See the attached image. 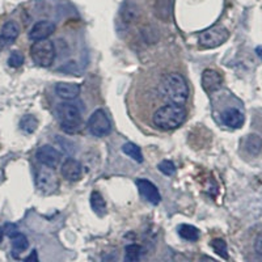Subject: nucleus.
<instances>
[{"label":"nucleus","mask_w":262,"mask_h":262,"mask_svg":"<svg viewBox=\"0 0 262 262\" xmlns=\"http://www.w3.org/2000/svg\"><path fill=\"white\" fill-rule=\"evenodd\" d=\"M18 34H20V28L16 24L15 21H7L6 24L2 28V32H0V42L2 45L8 46L12 45L13 42L17 39Z\"/></svg>","instance_id":"2eb2a0df"},{"label":"nucleus","mask_w":262,"mask_h":262,"mask_svg":"<svg viewBox=\"0 0 262 262\" xmlns=\"http://www.w3.org/2000/svg\"><path fill=\"white\" fill-rule=\"evenodd\" d=\"M9 237L12 238V256L13 258H18L21 253H24L25 250L29 247V242H28L27 236L24 233H20L16 231L13 235H11Z\"/></svg>","instance_id":"dca6fc26"},{"label":"nucleus","mask_w":262,"mask_h":262,"mask_svg":"<svg viewBox=\"0 0 262 262\" xmlns=\"http://www.w3.org/2000/svg\"><path fill=\"white\" fill-rule=\"evenodd\" d=\"M57 27L54 23L48 20H42L36 23L33 25V28L29 32V39L30 41H41V39H46L55 32Z\"/></svg>","instance_id":"9d476101"},{"label":"nucleus","mask_w":262,"mask_h":262,"mask_svg":"<svg viewBox=\"0 0 262 262\" xmlns=\"http://www.w3.org/2000/svg\"><path fill=\"white\" fill-rule=\"evenodd\" d=\"M142 248L137 244H130L125 249V259L128 262H135L140 258Z\"/></svg>","instance_id":"b1692460"},{"label":"nucleus","mask_w":262,"mask_h":262,"mask_svg":"<svg viewBox=\"0 0 262 262\" xmlns=\"http://www.w3.org/2000/svg\"><path fill=\"white\" fill-rule=\"evenodd\" d=\"M37 186L45 194H53L59 188V180L51 168H42L37 174Z\"/></svg>","instance_id":"0eeeda50"},{"label":"nucleus","mask_w":262,"mask_h":262,"mask_svg":"<svg viewBox=\"0 0 262 262\" xmlns=\"http://www.w3.org/2000/svg\"><path fill=\"white\" fill-rule=\"evenodd\" d=\"M30 57L36 64L49 67L55 59V46L48 38L34 41V43L30 46Z\"/></svg>","instance_id":"20e7f679"},{"label":"nucleus","mask_w":262,"mask_h":262,"mask_svg":"<svg viewBox=\"0 0 262 262\" xmlns=\"http://www.w3.org/2000/svg\"><path fill=\"white\" fill-rule=\"evenodd\" d=\"M81 86L80 84L76 83H66V81H60L55 85V93L58 97L63 98L66 101H72L75 98L80 95Z\"/></svg>","instance_id":"4468645a"},{"label":"nucleus","mask_w":262,"mask_h":262,"mask_svg":"<svg viewBox=\"0 0 262 262\" xmlns=\"http://www.w3.org/2000/svg\"><path fill=\"white\" fill-rule=\"evenodd\" d=\"M24 60H25L24 55H23L20 51H13L8 58V64L11 66V67H13V69H17V67L23 66Z\"/></svg>","instance_id":"393cba45"},{"label":"nucleus","mask_w":262,"mask_h":262,"mask_svg":"<svg viewBox=\"0 0 262 262\" xmlns=\"http://www.w3.org/2000/svg\"><path fill=\"white\" fill-rule=\"evenodd\" d=\"M244 147L252 156H258L262 151V139L257 134H250L245 138Z\"/></svg>","instance_id":"a211bd4d"},{"label":"nucleus","mask_w":262,"mask_h":262,"mask_svg":"<svg viewBox=\"0 0 262 262\" xmlns=\"http://www.w3.org/2000/svg\"><path fill=\"white\" fill-rule=\"evenodd\" d=\"M179 235L180 237L186 240V242H196L200 238V229L195 228L190 224H182L179 227Z\"/></svg>","instance_id":"aec40b11"},{"label":"nucleus","mask_w":262,"mask_h":262,"mask_svg":"<svg viewBox=\"0 0 262 262\" xmlns=\"http://www.w3.org/2000/svg\"><path fill=\"white\" fill-rule=\"evenodd\" d=\"M256 53H257V55H258V57L262 59V48H257Z\"/></svg>","instance_id":"cd10ccee"},{"label":"nucleus","mask_w":262,"mask_h":262,"mask_svg":"<svg viewBox=\"0 0 262 262\" xmlns=\"http://www.w3.org/2000/svg\"><path fill=\"white\" fill-rule=\"evenodd\" d=\"M58 119H59L60 128L66 134H76L83 125L80 111L72 102H63L58 107Z\"/></svg>","instance_id":"7ed1b4c3"},{"label":"nucleus","mask_w":262,"mask_h":262,"mask_svg":"<svg viewBox=\"0 0 262 262\" xmlns=\"http://www.w3.org/2000/svg\"><path fill=\"white\" fill-rule=\"evenodd\" d=\"M38 126V121L34 116H24L20 121L21 131H24L25 134H32L34 133Z\"/></svg>","instance_id":"412c9836"},{"label":"nucleus","mask_w":262,"mask_h":262,"mask_svg":"<svg viewBox=\"0 0 262 262\" xmlns=\"http://www.w3.org/2000/svg\"><path fill=\"white\" fill-rule=\"evenodd\" d=\"M221 119L223 125L231 128H240L244 125L245 117L240 109L237 107H228L221 114Z\"/></svg>","instance_id":"ddd939ff"},{"label":"nucleus","mask_w":262,"mask_h":262,"mask_svg":"<svg viewBox=\"0 0 262 262\" xmlns=\"http://www.w3.org/2000/svg\"><path fill=\"white\" fill-rule=\"evenodd\" d=\"M88 130H90V133L93 137L97 138L105 137V135L111 133V119H109V117L106 116V113L102 109H97V111L93 112L90 121H88Z\"/></svg>","instance_id":"423d86ee"},{"label":"nucleus","mask_w":262,"mask_h":262,"mask_svg":"<svg viewBox=\"0 0 262 262\" xmlns=\"http://www.w3.org/2000/svg\"><path fill=\"white\" fill-rule=\"evenodd\" d=\"M60 173L67 181L76 182L81 179L83 176V167L78 160L75 159H67L64 163L62 164L60 168Z\"/></svg>","instance_id":"f8f14e48"},{"label":"nucleus","mask_w":262,"mask_h":262,"mask_svg":"<svg viewBox=\"0 0 262 262\" xmlns=\"http://www.w3.org/2000/svg\"><path fill=\"white\" fill-rule=\"evenodd\" d=\"M122 151L125 152L126 155L130 156L131 159H134L137 163H143V155H142V151H140V147H138L134 143H126L122 146Z\"/></svg>","instance_id":"4be33fe9"},{"label":"nucleus","mask_w":262,"mask_h":262,"mask_svg":"<svg viewBox=\"0 0 262 262\" xmlns=\"http://www.w3.org/2000/svg\"><path fill=\"white\" fill-rule=\"evenodd\" d=\"M222 84H223V76H222L216 70L207 69L202 74V88L205 92L212 93L221 90Z\"/></svg>","instance_id":"9b49d317"},{"label":"nucleus","mask_w":262,"mask_h":262,"mask_svg":"<svg viewBox=\"0 0 262 262\" xmlns=\"http://www.w3.org/2000/svg\"><path fill=\"white\" fill-rule=\"evenodd\" d=\"M137 186L140 195L143 196L147 202H149L151 205H159L160 203L161 195L159 193V189L156 188V185H154L148 180L139 179L137 180Z\"/></svg>","instance_id":"1a4fd4ad"},{"label":"nucleus","mask_w":262,"mask_h":262,"mask_svg":"<svg viewBox=\"0 0 262 262\" xmlns=\"http://www.w3.org/2000/svg\"><path fill=\"white\" fill-rule=\"evenodd\" d=\"M91 207L98 216H102L106 212V202H105L104 196L96 190L91 194Z\"/></svg>","instance_id":"6ab92c4d"},{"label":"nucleus","mask_w":262,"mask_h":262,"mask_svg":"<svg viewBox=\"0 0 262 262\" xmlns=\"http://www.w3.org/2000/svg\"><path fill=\"white\" fill-rule=\"evenodd\" d=\"M229 32L224 27H214L201 32L198 36V43L202 49H214L223 45L228 39Z\"/></svg>","instance_id":"39448f33"},{"label":"nucleus","mask_w":262,"mask_h":262,"mask_svg":"<svg viewBox=\"0 0 262 262\" xmlns=\"http://www.w3.org/2000/svg\"><path fill=\"white\" fill-rule=\"evenodd\" d=\"M154 8H155L156 17L163 21H168L172 16L173 11L172 0H156Z\"/></svg>","instance_id":"f3484780"},{"label":"nucleus","mask_w":262,"mask_h":262,"mask_svg":"<svg viewBox=\"0 0 262 262\" xmlns=\"http://www.w3.org/2000/svg\"><path fill=\"white\" fill-rule=\"evenodd\" d=\"M211 247L217 256L222 257L223 259H228V248H227V243L223 238H214L211 242Z\"/></svg>","instance_id":"5701e85b"},{"label":"nucleus","mask_w":262,"mask_h":262,"mask_svg":"<svg viewBox=\"0 0 262 262\" xmlns=\"http://www.w3.org/2000/svg\"><path fill=\"white\" fill-rule=\"evenodd\" d=\"M36 158L39 164H42L43 167H48L54 169L58 167V164L60 161V154L54 148V147L48 146H41L36 152Z\"/></svg>","instance_id":"6e6552de"},{"label":"nucleus","mask_w":262,"mask_h":262,"mask_svg":"<svg viewBox=\"0 0 262 262\" xmlns=\"http://www.w3.org/2000/svg\"><path fill=\"white\" fill-rule=\"evenodd\" d=\"M254 250L258 256L262 257V233H259L256 237V242H254Z\"/></svg>","instance_id":"bb28decb"},{"label":"nucleus","mask_w":262,"mask_h":262,"mask_svg":"<svg viewBox=\"0 0 262 262\" xmlns=\"http://www.w3.org/2000/svg\"><path fill=\"white\" fill-rule=\"evenodd\" d=\"M159 92L168 102L181 106L188 101L190 95L188 83L179 72H169L165 75L159 84Z\"/></svg>","instance_id":"f257e3e1"},{"label":"nucleus","mask_w":262,"mask_h":262,"mask_svg":"<svg viewBox=\"0 0 262 262\" xmlns=\"http://www.w3.org/2000/svg\"><path fill=\"white\" fill-rule=\"evenodd\" d=\"M159 170L164 174H167V176H172L173 173L176 172V167H174V164L169 160H163L159 163L158 165Z\"/></svg>","instance_id":"a878e982"},{"label":"nucleus","mask_w":262,"mask_h":262,"mask_svg":"<svg viewBox=\"0 0 262 262\" xmlns=\"http://www.w3.org/2000/svg\"><path fill=\"white\" fill-rule=\"evenodd\" d=\"M186 111L184 106L176 104H170L160 106L152 116V122L158 128L163 131H170L177 128L185 122Z\"/></svg>","instance_id":"f03ea898"}]
</instances>
